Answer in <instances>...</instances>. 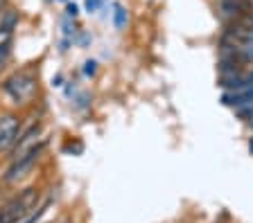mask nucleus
Returning a JSON list of instances; mask_svg holds the SVG:
<instances>
[{"label": "nucleus", "mask_w": 253, "mask_h": 223, "mask_svg": "<svg viewBox=\"0 0 253 223\" xmlns=\"http://www.w3.org/2000/svg\"><path fill=\"white\" fill-rule=\"evenodd\" d=\"M2 91L11 99V104H27L37 93V74L30 70H21V72L11 74L2 84Z\"/></svg>", "instance_id": "3"}, {"label": "nucleus", "mask_w": 253, "mask_h": 223, "mask_svg": "<svg viewBox=\"0 0 253 223\" xmlns=\"http://www.w3.org/2000/svg\"><path fill=\"white\" fill-rule=\"evenodd\" d=\"M11 36H5V38H0V72L5 70V65H7V61H9V57H11Z\"/></svg>", "instance_id": "8"}, {"label": "nucleus", "mask_w": 253, "mask_h": 223, "mask_svg": "<svg viewBox=\"0 0 253 223\" xmlns=\"http://www.w3.org/2000/svg\"><path fill=\"white\" fill-rule=\"evenodd\" d=\"M219 11L228 21H233L237 16H244V14L253 16V0H219Z\"/></svg>", "instance_id": "5"}, {"label": "nucleus", "mask_w": 253, "mask_h": 223, "mask_svg": "<svg viewBox=\"0 0 253 223\" xmlns=\"http://www.w3.org/2000/svg\"><path fill=\"white\" fill-rule=\"evenodd\" d=\"M237 115H240V120H242V122H247L249 127L253 128V104H247V106L237 108Z\"/></svg>", "instance_id": "9"}, {"label": "nucleus", "mask_w": 253, "mask_h": 223, "mask_svg": "<svg viewBox=\"0 0 253 223\" xmlns=\"http://www.w3.org/2000/svg\"><path fill=\"white\" fill-rule=\"evenodd\" d=\"M43 205V191L39 187H25L0 205V223H21Z\"/></svg>", "instance_id": "1"}, {"label": "nucleus", "mask_w": 253, "mask_h": 223, "mask_svg": "<svg viewBox=\"0 0 253 223\" xmlns=\"http://www.w3.org/2000/svg\"><path fill=\"white\" fill-rule=\"evenodd\" d=\"M0 5H2V0H0Z\"/></svg>", "instance_id": "13"}, {"label": "nucleus", "mask_w": 253, "mask_h": 223, "mask_svg": "<svg viewBox=\"0 0 253 223\" xmlns=\"http://www.w3.org/2000/svg\"><path fill=\"white\" fill-rule=\"evenodd\" d=\"M16 23H18V14H16L14 9L0 11V38L11 36V32H14Z\"/></svg>", "instance_id": "7"}, {"label": "nucleus", "mask_w": 253, "mask_h": 223, "mask_svg": "<svg viewBox=\"0 0 253 223\" xmlns=\"http://www.w3.org/2000/svg\"><path fill=\"white\" fill-rule=\"evenodd\" d=\"M116 21H118V25H125V9L122 7H118V16H116Z\"/></svg>", "instance_id": "10"}, {"label": "nucleus", "mask_w": 253, "mask_h": 223, "mask_svg": "<svg viewBox=\"0 0 253 223\" xmlns=\"http://www.w3.org/2000/svg\"><path fill=\"white\" fill-rule=\"evenodd\" d=\"M59 223H73V219H68V217H66V219H61V221H59Z\"/></svg>", "instance_id": "12"}, {"label": "nucleus", "mask_w": 253, "mask_h": 223, "mask_svg": "<svg viewBox=\"0 0 253 223\" xmlns=\"http://www.w3.org/2000/svg\"><path fill=\"white\" fill-rule=\"evenodd\" d=\"M221 101H224L226 106H235V108H242V106H247V104H253V86L240 88V91L224 93Z\"/></svg>", "instance_id": "6"}, {"label": "nucleus", "mask_w": 253, "mask_h": 223, "mask_svg": "<svg viewBox=\"0 0 253 223\" xmlns=\"http://www.w3.org/2000/svg\"><path fill=\"white\" fill-rule=\"evenodd\" d=\"M86 7H88V9L93 11L95 7H97V0H86Z\"/></svg>", "instance_id": "11"}, {"label": "nucleus", "mask_w": 253, "mask_h": 223, "mask_svg": "<svg viewBox=\"0 0 253 223\" xmlns=\"http://www.w3.org/2000/svg\"><path fill=\"white\" fill-rule=\"evenodd\" d=\"M45 147H47V138H43V140H39L34 147H30L27 151H23L21 156L11 158L9 169L5 171V181H7V183H18V181H23V178H25V176L30 174L34 167H37V162L41 160V156H43V151H45Z\"/></svg>", "instance_id": "2"}, {"label": "nucleus", "mask_w": 253, "mask_h": 223, "mask_svg": "<svg viewBox=\"0 0 253 223\" xmlns=\"http://www.w3.org/2000/svg\"><path fill=\"white\" fill-rule=\"evenodd\" d=\"M21 135V120L14 113H0V154L11 151Z\"/></svg>", "instance_id": "4"}]
</instances>
